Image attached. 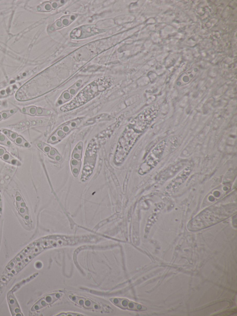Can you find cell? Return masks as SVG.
I'll return each mask as SVG.
<instances>
[{
  "label": "cell",
  "mask_w": 237,
  "mask_h": 316,
  "mask_svg": "<svg viewBox=\"0 0 237 316\" xmlns=\"http://www.w3.org/2000/svg\"><path fill=\"white\" fill-rule=\"evenodd\" d=\"M110 301L114 305L123 310H128L130 311H146L147 308L142 304L132 301L126 298H113L110 299Z\"/></svg>",
  "instance_id": "5b68a950"
},
{
  "label": "cell",
  "mask_w": 237,
  "mask_h": 316,
  "mask_svg": "<svg viewBox=\"0 0 237 316\" xmlns=\"http://www.w3.org/2000/svg\"><path fill=\"white\" fill-rule=\"evenodd\" d=\"M23 113L28 114L31 116H35L36 115V112H37V107L35 106H30L28 107H25L23 108L21 110Z\"/></svg>",
  "instance_id": "4fadbf2b"
},
{
  "label": "cell",
  "mask_w": 237,
  "mask_h": 316,
  "mask_svg": "<svg viewBox=\"0 0 237 316\" xmlns=\"http://www.w3.org/2000/svg\"><path fill=\"white\" fill-rule=\"evenodd\" d=\"M52 112L48 109H42L41 108H37L36 115L37 116H48L52 114Z\"/></svg>",
  "instance_id": "9a60e30c"
},
{
  "label": "cell",
  "mask_w": 237,
  "mask_h": 316,
  "mask_svg": "<svg viewBox=\"0 0 237 316\" xmlns=\"http://www.w3.org/2000/svg\"><path fill=\"white\" fill-rule=\"evenodd\" d=\"M1 158H2V160L3 161L7 162L8 163H10L12 165H16V166H20L21 165V163H20V162L17 161L16 159H15L8 153H6Z\"/></svg>",
  "instance_id": "8fae6325"
},
{
  "label": "cell",
  "mask_w": 237,
  "mask_h": 316,
  "mask_svg": "<svg viewBox=\"0 0 237 316\" xmlns=\"http://www.w3.org/2000/svg\"><path fill=\"white\" fill-rule=\"evenodd\" d=\"M37 147L39 148H40L41 150H42L43 151L44 153H47V155H48V153H49V152L50 151L51 148L52 147H51V146L49 145H47V144H45L44 143L42 142H39L38 144H37Z\"/></svg>",
  "instance_id": "2e32d148"
},
{
  "label": "cell",
  "mask_w": 237,
  "mask_h": 316,
  "mask_svg": "<svg viewBox=\"0 0 237 316\" xmlns=\"http://www.w3.org/2000/svg\"><path fill=\"white\" fill-rule=\"evenodd\" d=\"M19 204H20L19 207V208H25V207H26V205H25V202H24L23 200H22V201H21V202H20V203H19Z\"/></svg>",
  "instance_id": "603a6c76"
},
{
  "label": "cell",
  "mask_w": 237,
  "mask_h": 316,
  "mask_svg": "<svg viewBox=\"0 0 237 316\" xmlns=\"http://www.w3.org/2000/svg\"><path fill=\"white\" fill-rule=\"evenodd\" d=\"M0 144L7 146H12V142L4 134L0 135Z\"/></svg>",
  "instance_id": "d6986e66"
},
{
  "label": "cell",
  "mask_w": 237,
  "mask_h": 316,
  "mask_svg": "<svg viewBox=\"0 0 237 316\" xmlns=\"http://www.w3.org/2000/svg\"><path fill=\"white\" fill-rule=\"evenodd\" d=\"M14 142L16 145L22 146V147H25L28 148V147H31L30 144L27 141H25L24 138L23 137L20 136V135H18V136L16 138L15 140L14 141Z\"/></svg>",
  "instance_id": "7c38bea8"
},
{
  "label": "cell",
  "mask_w": 237,
  "mask_h": 316,
  "mask_svg": "<svg viewBox=\"0 0 237 316\" xmlns=\"http://www.w3.org/2000/svg\"><path fill=\"white\" fill-rule=\"evenodd\" d=\"M69 297L71 301L85 309L94 310L102 309L101 306L89 298L74 295H70Z\"/></svg>",
  "instance_id": "ba28073f"
},
{
  "label": "cell",
  "mask_w": 237,
  "mask_h": 316,
  "mask_svg": "<svg viewBox=\"0 0 237 316\" xmlns=\"http://www.w3.org/2000/svg\"><path fill=\"white\" fill-rule=\"evenodd\" d=\"M1 201V199H0V201Z\"/></svg>",
  "instance_id": "4316f807"
},
{
  "label": "cell",
  "mask_w": 237,
  "mask_h": 316,
  "mask_svg": "<svg viewBox=\"0 0 237 316\" xmlns=\"http://www.w3.org/2000/svg\"><path fill=\"white\" fill-rule=\"evenodd\" d=\"M101 32L102 30L96 28L95 26L85 25L73 30L70 36L71 38L81 39Z\"/></svg>",
  "instance_id": "8992f818"
},
{
  "label": "cell",
  "mask_w": 237,
  "mask_h": 316,
  "mask_svg": "<svg viewBox=\"0 0 237 316\" xmlns=\"http://www.w3.org/2000/svg\"><path fill=\"white\" fill-rule=\"evenodd\" d=\"M1 104V101H0V105Z\"/></svg>",
  "instance_id": "484cf974"
},
{
  "label": "cell",
  "mask_w": 237,
  "mask_h": 316,
  "mask_svg": "<svg viewBox=\"0 0 237 316\" xmlns=\"http://www.w3.org/2000/svg\"><path fill=\"white\" fill-rule=\"evenodd\" d=\"M111 84L109 77H102L94 81L81 90L70 103L61 107V111L66 112L86 104L110 87Z\"/></svg>",
  "instance_id": "7a4b0ae2"
},
{
  "label": "cell",
  "mask_w": 237,
  "mask_h": 316,
  "mask_svg": "<svg viewBox=\"0 0 237 316\" xmlns=\"http://www.w3.org/2000/svg\"><path fill=\"white\" fill-rule=\"evenodd\" d=\"M2 132L12 142H14L18 136V134H17L10 130H7V129L2 130Z\"/></svg>",
  "instance_id": "5bb4252c"
},
{
  "label": "cell",
  "mask_w": 237,
  "mask_h": 316,
  "mask_svg": "<svg viewBox=\"0 0 237 316\" xmlns=\"http://www.w3.org/2000/svg\"><path fill=\"white\" fill-rule=\"evenodd\" d=\"M1 210H2V209H1V208H0V212H1Z\"/></svg>",
  "instance_id": "d4e9b609"
},
{
  "label": "cell",
  "mask_w": 237,
  "mask_h": 316,
  "mask_svg": "<svg viewBox=\"0 0 237 316\" xmlns=\"http://www.w3.org/2000/svg\"><path fill=\"white\" fill-rule=\"evenodd\" d=\"M1 133H0V135H1Z\"/></svg>",
  "instance_id": "83f0119b"
},
{
  "label": "cell",
  "mask_w": 237,
  "mask_h": 316,
  "mask_svg": "<svg viewBox=\"0 0 237 316\" xmlns=\"http://www.w3.org/2000/svg\"><path fill=\"white\" fill-rule=\"evenodd\" d=\"M75 16L73 15H70L64 16L57 20L49 28L50 31H53L58 29H60L65 26L69 25L75 19Z\"/></svg>",
  "instance_id": "30bf717a"
},
{
  "label": "cell",
  "mask_w": 237,
  "mask_h": 316,
  "mask_svg": "<svg viewBox=\"0 0 237 316\" xmlns=\"http://www.w3.org/2000/svg\"><path fill=\"white\" fill-rule=\"evenodd\" d=\"M2 119V116H1V113H0V121H1Z\"/></svg>",
  "instance_id": "cb8c5ba5"
},
{
  "label": "cell",
  "mask_w": 237,
  "mask_h": 316,
  "mask_svg": "<svg viewBox=\"0 0 237 316\" xmlns=\"http://www.w3.org/2000/svg\"><path fill=\"white\" fill-rule=\"evenodd\" d=\"M63 295V294L62 293L59 292L52 293L45 295L41 298L39 299L37 302L35 303V304L32 307L31 311L33 312L38 311L43 308L53 304L57 300L60 299Z\"/></svg>",
  "instance_id": "52a82bcc"
},
{
  "label": "cell",
  "mask_w": 237,
  "mask_h": 316,
  "mask_svg": "<svg viewBox=\"0 0 237 316\" xmlns=\"http://www.w3.org/2000/svg\"><path fill=\"white\" fill-rule=\"evenodd\" d=\"M16 200L17 201V203H19L22 201V198L21 196L20 195L19 193H17L16 194Z\"/></svg>",
  "instance_id": "7402d4cb"
},
{
  "label": "cell",
  "mask_w": 237,
  "mask_h": 316,
  "mask_svg": "<svg viewBox=\"0 0 237 316\" xmlns=\"http://www.w3.org/2000/svg\"><path fill=\"white\" fill-rule=\"evenodd\" d=\"M17 111H18L17 109H12L7 110V111H3L1 113L2 119H6L10 116L15 114L16 112H17Z\"/></svg>",
  "instance_id": "e0dca14e"
},
{
  "label": "cell",
  "mask_w": 237,
  "mask_h": 316,
  "mask_svg": "<svg viewBox=\"0 0 237 316\" xmlns=\"http://www.w3.org/2000/svg\"><path fill=\"white\" fill-rule=\"evenodd\" d=\"M6 153V151L5 149L0 146V157H2V156L4 155Z\"/></svg>",
  "instance_id": "44dd1931"
},
{
  "label": "cell",
  "mask_w": 237,
  "mask_h": 316,
  "mask_svg": "<svg viewBox=\"0 0 237 316\" xmlns=\"http://www.w3.org/2000/svg\"><path fill=\"white\" fill-rule=\"evenodd\" d=\"M236 211V205L233 204L209 208L191 220L188 223V228L192 231L206 228L227 219Z\"/></svg>",
  "instance_id": "6da1fadb"
},
{
  "label": "cell",
  "mask_w": 237,
  "mask_h": 316,
  "mask_svg": "<svg viewBox=\"0 0 237 316\" xmlns=\"http://www.w3.org/2000/svg\"><path fill=\"white\" fill-rule=\"evenodd\" d=\"M52 3L46 2V3H44L41 5L39 6L38 7V9L39 11H49L52 9Z\"/></svg>",
  "instance_id": "ac0fdd59"
},
{
  "label": "cell",
  "mask_w": 237,
  "mask_h": 316,
  "mask_svg": "<svg viewBox=\"0 0 237 316\" xmlns=\"http://www.w3.org/2000/svg\"><path fill=\"white\" fill-rule=\"evenodd\" d=\"M84 144L82 142L76 146L72 152L71 159L70 162L71 172L75 178L79 174L81 165V159L83 156Z\"/></svg>",
  "instance_id": "277c9868"
},
{
  "label": "cell",
  "mask_w": 237,
  "mask_h": 316,
  "mask_svg": "<svg viewBox=\"0 0 237 316\" xmlns=\"http://www.w3.org/2000/svg\"><path fill=\"white\" fill-rule=\"evenodd\" d=\"M83 117L77 118L63 124L55 131L48 140L47 142L54 144L64 138L71 131L79 125Z\"/></svg>",
  "instance_id": "3957f363"
},
{
  "label": "cell",
  "mask_w": 237,
  "mask_h": 316,
  "mask_svg": "<svg viewBox=\"0 0 237 316\" xmlns=\"http://www.w3.org/2000/svg\"><path fill=\"white\" fill-rule=\"evenodd\" d=\"M57 316H84V315H81V314H79V313H72V312H63V313H60V314H58V315H57Z\"/></svg>",
  "instance_id": "ffe728a7"
},
{
  "label": "cell",
  "mask_w": 237,
  "mask_h": 316,
  "mask_svg": "<svg viewBox=\"0 0 237 316\" xmlns=\"http://www.w3.org/2000/svg\"><path fill=\"white\" fill-rule=\"evenodd\" d=\"M7 301L11 312L13 316H22V313L16 298L13 294L12 290L7 294Z\"/></svg>",
  "instance_id": "9c48e42d"
}]
</instances>
